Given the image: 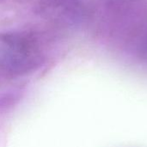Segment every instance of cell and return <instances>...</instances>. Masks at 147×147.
<instances>
[{
  "instance_id": "6da1fadb",
  "label": "cell",
  "mask_w": 147,
  "mask_h": 147,
  "mask_svg": "<svg viewBox=\"0 0 147 147\" xmlns=\"http://www.w3.org/2000/svg\"><path fill=\"white\" fill-rule=\"evenodd\" d=\"M41 60L38 40L28 33H8L0 37V67L12 74L34 69Z\"/></svg>"
},
{
  "instance_id": "7a4b0ae2",
  "label": "cell",
  "mask_w": 147,
  "mask_h": 147,
  "mask_svg": "<svg viewBox=\"0 0 147 147\" xmlns=\"http://www.w3.org/2000/svg\"><path fill=\"white\" fill-rule=\"evenodd\" d=\"M145 21L139 22L137 25L132 29L130 33L133 38V42L137 52V54L144 59H147V16H145Z\"/></svg>"
}]
</instances>
